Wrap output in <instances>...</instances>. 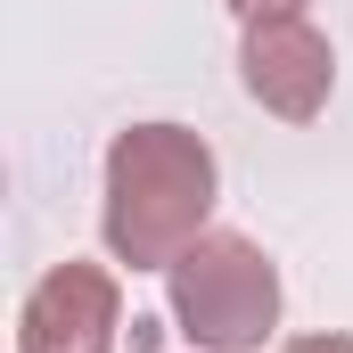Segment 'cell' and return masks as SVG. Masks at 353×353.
Returning a JSON list of instances; mask_svg holds the SVG:
<instances>
[{
    "label": "cell",
    "instance_id": "6da1fadb",
    "mask_svg": "<svg viewBox=\"0 0 353 353\" xmlns=\"http://www.w3.org/2000/svg\"><path fill=\"white\" fill-rule=\"evenodd\" d=\"M214 214V148L189 123H132L107 148V255L132 271H173L181 247L205 239Z\"/></svg>",
    "mask_w": 353,
    "mask_h": 353
},
{
    "label": "cell",
    "instance_id": "7a4b0ae2",
    "mask_svg": "<svg viewBox=\"0 0 353 353\" xmlns=\"http://www.w3.org/2000/svg\"><path fill=\"white\" fill-rule=\"evenodd\" d=\"M165 296H173V329L197 353H255L279 329V271L239 230H205L197 247H181Z\"/></svg>",
    "mask_w": 353,
    "mask_h": 353
},
{
    "label": "cell",
    "instance_id": "3957f363",
    "mask_svg": "<svg viewBox=\"0 0 353 353\" xmlns=\"http://www.w3.org/2000/svg\"><path fill=\"white\" fill-rule=\"evenodd\" d=\"M239 74H247V90L263 99L271 115L312 123V115L329 107V90H337V50H329V33L304 25V17H263V25H247Z\"/></svg>",
    "mask_w": 353,
    "mask_h": 353
},
{
    "label": "cell",
    "instance_id": "277c9868",
    "mask_svg": "<svg viewBox=\"0 0 353 353\" xmlns=\"http://www.w3.org/2000/svg\"><path fill=\"white\" fill-rule=\"evenodd\" d=\"M115 329H123L115 271L58 263L17 312V353H115Z\"/></svg>",
    "mask_w": 353,
    "mask_h": 353
},
{
    "label": "cell",
    "instance_id": "5b68a950",
    "mask_svg": "<svg viewBox=\"0 0 353 353\" xmlns=\"http://www.w3.org/2000/svg\"><path fill=\"white\" fill-rule=\"evenodd\" d=\"M239 25H263V17H304V0H222Z\"/></svg>",
    "mask_w": 353,
    "mask_h": 353
},
{
    "label": "cell",
    "instance_id": "8992f818",
    "mask_svg": "<svg viewBox=\"0 0 353 353\" xmlns=\"http://www.w3.org/2000/svg\"><path fill=\"white\" fill-rule=\"evenodd\" d=\"M279 353H353V337H296V345H279Z\"/></svg>",
    "mask_w": 353,
    "mask_h": 353
}]
</instances>
